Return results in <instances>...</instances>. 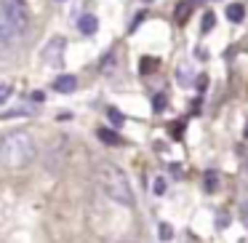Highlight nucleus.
<instances>
[{"mask_svg": "<svg viewBox=\"0 0 248 243\" xmlns=\"http://www.w3.org/2000/svg\"><path fill=\"white\" fill-rule=\"evenodd\" d=\"M163 107H166V97H163V94H155V97H152V110H155V113H163Z\"/></svg>", "mask_w": 248, "mask_h": 243, "instance_id": "2eb2a0df", "label": "nucleus"}, {"mask_svg": "<svg viewBox=\"0 0 248 243\" xmlns=\"http://www.w3.org/2000/svg\"><path fill=\"white\" fill-rule=\"evenodd\" d=\"M166 190H168V184H166V179H163V177H157L155 182H152V193H155V195H166Z\"/></svg>", "mask_w": 248, "mask_h": 243, "instance_id": "ddd939ff", "label": "nucleus"}, {"mask_svg": "<svg viewBox=\"0 0 248 243\" xmlns=\"http://www.w3.org/2000/svg\"><path fill=\"white\" fill-rule=\"evenodd\" d=\"M78 30H80L83 35H93L99 30V19L93 16V14H83V16L78 19Z\"/></svg>", "mask_w": 248, "mask_h": 243, "instance_id": "0eeeda50", "label": "nucleus"}, {"mask_svg": "<svg viewBox=\"0 0 248 243\" xmlns=\"http://www.w3.org/2000/svg\"><path fill=\"white\" fill-rule=\"evenodd\" d=\"M14 94V86L11 83H0V104H6V99Z\"/></svg>", "mask_w": 248, "mask_h": 243, "instance_id": "4468645a", "label": "nucleus"}, {"mask_svg": "<svg viewBox=\"0 0 248 243\" xmlns=\"http://www.w3.org/2000/svg\"><path fill=\"white\" fill-rule=\"evenodd\" d=\"M214 22H216L214 14H205L203 16V32H211V30H214Z\"/></svg>", "mask_w": 248, "mask_h": 243, "instance_id": "f3484780", "label": "nucleus"}, {"mask_svg": "<svg viewBox=\"0 0 248 243\" xmlns=\"http://www.w3.org/2000/svg\"><path fill=\"white\" fill-rule=\"evenodd\" d=\"M243 177H246V182H248V163H246V168H243Z\"/></svg>", "mask_w": 248, "mask_h": 243, "instance_id": "4be33fe9", "label": "nucleus"}, {"mask_svg": "<svg viewBox=\"0 0 248 243\" xmlns=\"http://www.w3.org/2000/svg\"><path fill=\"white\" fill-rule=\"evenodd\" d=\"M205 190H208V193H214V190H216V184H219V177H216V171H208V174H205Z\"/></svg>", "mask_w": 248, "mask_h": 243, "instance_id": "9b49d317", "label": "nucleus"}, {"mask_svg": "<svg viewBox=\"0 0 248 243\" xmlns=\"http://www.w3.org/2000/svg\"><path fill=\"white\" fill-rule=\"evenodd\" d=\"M54 88H56L59 94H72V91L78 88V78H75V75H59V78L54 81Z\"/></svg>", "mask_w": 248, "mask_h": 243, "instance_id": "423d86ee", "label": "nucleus"}, {"mask_svg": "<svg viewBox=\"0 0 248 243\" xmlns=\"http://www.w3.org/2000/svg\"><path fill=\"white\" fill-rule=\"evenodd\" d=\"M157 235H160V241H171V238H173V230H171V225H166V222H160V227H157Z\"/></svg>", "mask_w": 248, "mask_h": 243, "instance_id": "f8f14e48", "label": "nucleus"}, {"mask_svg": "<svg viewBox=\"0 0 248 243\" xmlns=\"http://www.w3.org/2000/svg\"><path fill=\"white\" fill-rule=\"evenodd\" d=\"M107 118H109V120H112V126H118V129H120V126H123V123H125V118H123V113H118V110H115V107H109V110H107Z\"/></svg>", "mask_w": 248, "mask_h": 243, "instance_id": "9d476101", "label": "nucleus"}, {"mask_svg": "<svg viewBox=\"0 0 248 243\" xmlns=\"http://www.w3.org/2000/svg\"><path fill=\"white\" fill-rule=\"evenodd\" d=\"M152 65H155V59H141L139 70H141V72H150V70H152Z\"/></svg>", "mask_w": 248, "mask_h": 243, "instance_id": "6ab92c4d", "label": "nucleus"}, {"mask_svg": "<svg viewBox=\"0 0 248 243\" xmlns=\"http://www.w3.org/2000/svg\"><path fill=\"white\" fill-rule=\"evenodd\" d=\"M96 136L104 142V145H109V147L120 142V134H115V131H109V129H96Z\"/></svg>", "mask_w": 248, "mask_h": 243, "instance_id": "1a4fd4ad", "label": "nucleus"}, {"mask_svg": "<svg viewBox=\"0 0 248 243\" xmlns=\"http://www.w3.org/2000/svg\"><path fill=\"white\" fill-rule=\"evenodd\" d=\"M240 209H246V211H248V200H243V206H240Z\"/></svg>", "mask_w": 248, "mask_h": 243, "instance_id": "b1692460", "label": "nucleus"}, {"mask_svg": "<svg viewBox=\"0 0 248 243\" xmlns=\"http://www.w3.org/2000/svg\"><path fill=\"white\" fill-rule=\"evenodd\" d=\"M59 3H62V0H59Z\"/></svg>", "mask_w": 248, "mask_h": 243, "instance_id": "393cba45", "label": "nucleus"}, {"mask_svg": "<svg viewBox=\"0 0 248 243\" xmlns=\"http://www.w3.org/2000/svg\"><path fill=\"white\" fill-rule=\"evenodd\" d=\"M35 158V142L27 131H11L0 136V161L8 168H22L32 163Z\"/></svg>", "mask_w": 248, "mask_h": 243, "instance_id": "f257e3e1", "label": "nucleus"}, {"mask_svg": "<svg viewBox=\"0 0 248 243\" xmlns=\"http://www.w3.org/2000/svg\"><path fill=\"white\" fill-rule=\"evenodd\" d=\"M11 3H16V6H22V8H24V0H11Z\"/></svg>", "mask_w": 248, "mask_h": 243, "instance_id": "5701e85b", "label": "nucleus"}, {"mask_svg": "<svg viewBox=\"0 0 248 243\" xmlns=\"http://www.w3.org/2000/svg\"><path fill=\"white\" fill-rule=\"evenodd\" d=\"M0 8L6 11V16L14 22V27H16L19 32H24V30H27V11H24L22 6H16V3H11V0H3V3H0Z\"/></svg>", "mask_w": 248, "mask_h": 243, "instance_id": "7ed1b4c3", "label": "nucleus"}, {"mask_svg": "<svg viewBox=\"0 0 248 243\" xmlns=\"http://www.w3.org/2000/svg\"><path fill=\"white\" fill-rule=\"evenodd\" d=\"M16 35H22V32H19V30L14 27V22L6 16V11L0 8V40H6V43H11V40L16 38Z\"/></svg>", "mask_w": 248, "mask_h": 243, "instance_id": "39448f33", "label": "nucleus"}, {"mask_svg": "<svg viewBox=\"0 0 248 243\" xmlns=\"http://www.w3.org/2000/svg\"><path fill=\"white\" fill-rule=\"evenodd\" d=\"M16 115H30V110L19 107V110H8V113H0V118L6 120V118H16Z\"/></svg>", "mask_w": 248, "mask_h": 243, "instance_id": "dca6fc26", "label": "nucleus"}, {"mask_svg": "<svg viewBox=\"0 0 248 243\" xmlns=\"http://www.w3.org/2000/svg\"><path fill=\"white\" fill-rule=\"evenodd\" d=\"M6 51H8V43H6V40H0V62H3V56H6Z\"/></svg>", "mask_w": 248, "mask_h": 243, "instance_id": "412c9836", "label": "nucleus"}, {"mask_svg": "<svg viewBox=\"0 0 248 243\" xmlns=\"http://www.w3.org/2000/svg\"><path fill=\"white\" fill-rule=\"evenodd\" d=\"M227 225H230V216H227V214H219V219H216V227H219V230H224Z\"/></svg>", "mask_w": 248, "mask_h": 243, "instance_id": "a211bd4d", "label": "nucleus"}, {"mask_svg": "<svg viewBox=\"0 0 248 243\" xmlns=\"http://www.w3.org/2000/svg\"><path fill=\"white\" fill-rule=\"evenodd\" d=\"M96 174H99V184H102L104 195H109L120 206H134V190L128 184V177L115 163H99Z\"/></svg>", "mask_w": 248, "mask_h": 243, "instance_id": "f03ea898", "label": "nucleus"}, {"mask_svg": "<svg viewBox=\"0 0 248 243\" xmlns=\"http://www.w3.org/2000/svg\"><path fill=\"white\" fill-rule=\"evenodd\" d=\"M189 14V3H184V6H179V11H176V19L182 22V16H187Z\"/></svg>", "mask_w": 248, "mask_h": 243, "instance_id": "aec40b11", "label": "nucleus"}, {"mask_svg": "<svg viewBox=\"0 0 248 243\" xmlns=\"http://www.w3.org/2000/svg\"><path fill=\"white\" fill-rule=\"evenodd\" d=\"M62 54H64V38H51V43L46 46V54H43V59H46V65H51L54 67V56H56V62H59V67H62Z\"/></svg>", "mask_w": 248, "mask_h": 243, "instance_id": "20e7f679", "label": "nucleus"}, {"mask_svg": "<svg viewBox=\"0 0 248 243\" xmlns=\"http://www.w3.org/2000/svg\"><path fill=\"white\" fill-rule=\"evenodd\" d=\"M243 16H246L243 3H232V6H227V19H230V22H243Z\"/></svg>", "mask_w": 248, "mask_h": 243, "instance_id": "6e6552de", "label": "nucleus"}]
</instances>
